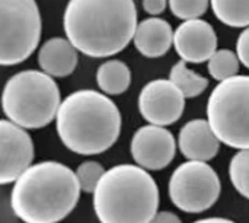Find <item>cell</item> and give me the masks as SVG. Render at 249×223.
Segmentation results:
<instances>
[{
    "mask_svg": "<svg viewBox=\"0 0 249 223\" xmlns=\"http://www.w3.org/2000/svg\"><path fill=\"white\" fill-rule=\"evenodd\" d=\"M41 26L35 0H0V63L25 61L39 44Z\"/></svg>",
    "mask_w": 249,
    "mask_h": 223,
    "instance_id": "cell-7",
    "label": "cell"
},
{
    "mask_svg": "<svg viewBox=\"0 0 249 223\" xmlns=\"http://www.w3.org/2000/svg\"><path fill=\"white\" fill-rule=\"evenodd\" d=\"M236 54L241 60V63L249 69V26L245 28L236 42Z\"/></svg>",
    "mask_w": 249,
    "mask_h": 223,
    "instance_id": "cell-23",
    "label": "cell"
},
{
    "mask_svg": "<svg viewBox=\"0 0 249 223\" xmlns=\"http://www.w3.org/2000/svg\"><path fill=\"white\" fill-rule=\"evenodd\" d=\"M175 153V137L163 126L140 127L131 139V156L144 169L159 171L166 168L174 161Z\"/></svg>",
    "mask_w": 249,
    "mask_h": 223,
    "instance_id": "cell-11",
    "label": "cell"
},
{
    "mask_svg": "<svg viewBox=\"0 0 249 223\" xmlns=\"http://www.w3.org/2000/svg\"><path fill=\"white\" fill-rule=\"evenodd\" d=\"M194 223H236L231 219H223V218H207V219H200Z\"/></svg>",
    "mask_w": 249,
    "mask_h": 223,
    "instance_id": "cell-26",
    "label": "cell"
},
{
    "mask_svg": "<svg viewBox=\"0 0 249 223\" xmlns=\"http://www.w3.org/2000/svg\"><path fill=\"white\" fill-rule=\"evenodd\" d=\"M166 4H169V1L166 0H143L144 12L152 16H158L163 13V10L166 9Z\"/></svg>",
    "mask_w": 249,
    "mask_h": 223,
    "instance_id": "cell-24",
    "label": "cell"
},
{
    "mask_svg": "<svg viewBox=\"0 0 249 223\" xmlns=\"http://www.w3.org/2000/svg\"><path fill=\"white\" fill-rule=\"evenodd\" d=\"M174 45L185 63H204L217 51V35L213 26L203 19L182 22L174 34Z\"/></svg>",
    "mask_w": 249,
    "mask_h": 223,
    "instance_id": "cell-12",
    "label": "cell"
},
{
    "mask_svg": "<svg viewBox=\"0 0 249 223\" xmlns=\"http://www.w3.org/2000/svg\"><path fill=\"white\" fill-rule=\"evenodd\" d=\"M96 82L107 95H121L131 83V70L121 60H109L99 66L96 72Z\"/></svg>",
    "mask_w": 249,
    "mask_h": 223,
    "instance_id": "cell-16",
    "label": "cell"
},
{
    "mask_svg": "<svg viewBox=\"0 0 249 223\" xmlns=\"http://www.w3.org/2000/svg\"><path fill=\"white\" fill-rule=\"evenodd\" d=\"M216 18L232 28L249 26V0H210Z\"/></svg>",
    "mask_w": 249,
    "mask_h": 223,
    "instance_id": "cell-17",
    "label": "cell"
},
{
    "mask_svg": "<svg viewBox=\"0 0 249 223\" xmlns=\"http://www.w3.org/2000/svg\"><path fill=\"white\" fill-rule=\"evenodd\" d=\"M159 207V188L139 165L105 171L93 191V210L101 223H150Z\"/></svg>",
    "mask_w": 249,
    "mask_h": 223,
    "instance_id": "cell-4",
    "label": "cell"
},
{
    "mask_svg": "<svg viewBox=\"0 0 249 223\" xmlns=\"http://www.w3.org/2000/svg\"><path fill=\"white\" fill-rule=\"evenodd\" d=\"M229 177L236 191L249 200V149H241L232 158Z\"/></svg>",
    "mask_w": 249,
    "mask_h": 223,
    "instance_id": "cell-20",
    "label": "cell"
},
{
    "mask_svg": "<svg viewBox=\"0 0 249 223\" xmlns=\"http://www.w3.org/2000/svg\"><path fill=\"white\" fill-rule=\"evenodd\" d=\"M171 12L184 20L190 19H198L203 16L207 9L210 0H168Z\"/></svg>",
    "mask_w": 249,
    "mask_h": 223,
    "instance_id": "cell-22",
    "label": "cell"
},
{
    "mask_svg": "<svg viewBox=\"0 0 249 223\" xmlns=\"http://www.w3.org/2000/svg\"><path fill=\"white\" fill-rule=\"evenodd\" d=\"M150 223H182L181 219L174 215L172 212H160V213H156V216L152 219Z\"/></svg>",
    "mask_w": 249,
    "mask_h": 223,
    "instance_id": "cell-25",
    "label": "cell"
},
{
    "mask_svg": "<svg viewBox=\"0 0 249 223\" xmlns=\"http://www.w3.org/2000/svg\"><path fill=\"white\" fill-rule=\"evenodd\" d=\"M169 80L175 86H178V89L185 95V98H196L201 95L209 86V80L190 70L184 60H181L171 69Z\"/></svg>",
    "mask_w": 249,
    "mask_h": 223,
    "instance_id": "cell-18",
    "label": "cell"
},
{
    "mask_svg": "<svg viewBox=\"0 0 249 223\" xmlns=\"http://www.w3.org/2000/svg\"><path fill=\"white\" fill-rule=\"evenodd\" d=\"M67 39L93 58L121 53L137 29L134 0H69L64 10Z\"/></svg>",
    "mask_w": 249,
    "mask_h": 223,
    "instance_id": "cell-1",
    "label": "cell"
},
{
    "mask_svg": "<svg viewBox=\"0 0 249 223\" xmlns=\"http://www.w3.org/2000/svg\"><path fill=\"white\" fill-rule=\"evenodd\" d=\"M77 48L66 38L54 37L45 41L38 53V64L53 77H66L77 66Z\"/></svg>",
    "mask_w": 249,
    "mask_h": 223,
    "instance_id": "cell-15",
    "label": "cell"
},
{
    "mask_svg": "<svg viewBox=\"0 0 249 223\" xmlns=\"http://www.w3.org/2000/svg\"><path fill=\"white\" fill-rule=\"evenodd\" d=\"M80 191L77 175L69 167L39 162L15 181L10 207L25 223H57L73 212Z\"/></svg>",
    "mask_w": 249,
    "mask_h": 223,
    "instance_id": "cell-2",
    "label": "cell"
},
{
    "mask_svg": "<svg viewBox=\"0 0 249 223\" xmlns=\"http://www.w3.org/2000/svg\"><path fill=\"white\" fill-rule=\"evenodd\" d=\"M174 29L162 18H147L137 25L133 42L140 54L149 58L165 56L174 44Z\"/></svg>",
    "mask_w": 249,
    "mask_h": 223,
    "instance_id": "cell-14",
    "label": "cell"
},
{
    "mask_svg": "<svg viewBox=\"0 0 249 223\" xmlns=\"http://www.w3.org/2000/svg\"><path fill=\"white\" fill-rule=\"evenodd\" d=\"M55 129L63 145L77 155H99L112 148L121 133V112L107 95L82 89L60 105Z\"/></svg>",
    "mask_w": 249,
    "mask_h": 223,
    "instance_id": "cell-3",
    "label": "cell"
},
{
    "mask_svg": "<svg viewBox=\"0 0 249 223\" xmlns=\"http://www.w3.org/2000/svg\"><path fill=\"white\" fill-rule=\"evenodd\" d=\"M185 107V95L171 80L156 79L143 86L139 95V110L146 121L155 126L177 123Z\"/></svg>",
    "mask_w": 249,
    "mask_h": 223,
    "instance_id": "cell-9",
    "label": "cell"
},
{
    "mask_svg": "<svg viewBox=\"0 0 249 223\" xmlns=\"http://www.w3.org/2000/svg\"><path fill=\"white\" fill-rule=\"evenodd\" d=\"M220 140L207 120H191L179 131L178 145L190 161H212L220 148Z\"/></svg>",
    "mask_w": 249,
    "mask_h": 223,
    "instance_id": "cell-13",
    "label": "cell"
},
{
    "mask_svg": "<svg viewBox=\"0 0 249 223\" xmlns=\"http://www.w3.org/2000/svg\"><path fill=\"white\" fill-rule=\"evenodd\" d=\"M207 121L223 145L249 149V76L236 74L213 89Z\"/></svg>",
    "mask_w": 249,
    "mask_h": 223,
    "instance_id": "cell-6",
    "label": "cell"
},
{
    "mask_svg": "<svg viewBox=\"0 0 249 223\" xmlns=\"http://www.w3.org/2000/svg\"><path fill=\"white\" fill-rule=\"evenodd\" d=\"M239 57L232 50L222 48L217 50L209 60V72L213 79L222 82L231 79L239 72Z\"/></svg>",
    "mask_w": 249,
    "mask_h": 223,
    "instance_id": "cell-19",
    "label": "cell"
},
{
    "mask_svg": "<svg viewBox=\"0 0 249 223\" xmlns=\"http://www.w3.org/2000/svg\"><path fill=\"white\" fill-rule=\"evenodd\" d=\"M34 143L26 130L10 120L0 121V184L15 183L32 164Z\"/></svg>",
    "mask_w": 249,
    "mask_h": 223,
    "instance_id": "cell-10",
    "label": "cell"
},
{
    "mask_svg": "<svg viewBox=\"0 0 249 223\" xmlns=\"http://www.w3.org/2000/svg\"><path fill=\"white\" fill-rule=\"evenodd\" d=\"M104 174H105L104 167L96 161H86V162L80 164L76 171V175H77L82 191L93 193L96 190L101 178L104 177Z\"/></svg>",
    "mask_w": 249,
    "mask_h": 223,
    "instance_id": "cell-21",
    "label": "cell"
},
{
    "mask_svg": "<svg viewBox=\"0 0 249 223\" xmlns=\"http://www.w3.org/2000/svg\"><path fill=\"white\" fill-rule=\"evenodd\" d=\"M222 191L216 171L203 161L181 164L171 175L169 197L182 212L201 213L209 210Z\"/></svg>",
    "mask_w": 249,
    "mask_h": 223,
    "instance_id": "cell-8",
    "label": "cell"
},
{
    "mask_svg": "<svg viewBox=\"0 0 249 223\" xmlns=\"http://www.w3.org/2000/svg\"><path fill=\"white\" fill-rule=\"evenodd\" d=\"M1 105L7 120L15 124L23 129H41L57 117L61 105L60 89L45 72L23 70L6 82Z\"/></svg>",
    "mask_w": 249,
    "mask_h": 223,
    "instance_id": "cell-5",
    "label": "cell"
}]
</instances>
